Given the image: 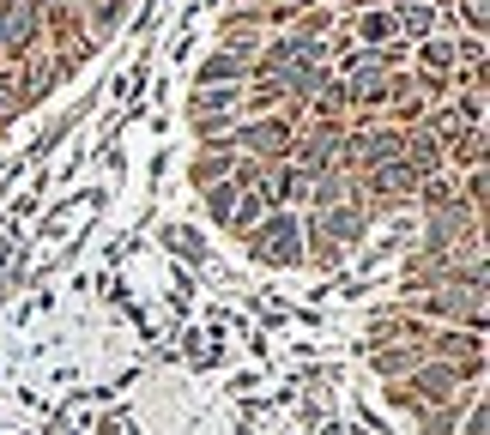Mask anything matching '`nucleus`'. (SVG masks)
<instances>
[{"label": "nucleus", "instance_id": "7", "mask_svg": "<svg viewBox=\"0 0 490 435\" xmlns=\"http://www.w3.org/2000/svg\"><path fill=\"white\" fill-rule=\"evenodd\" d=\"M236 194H243V188H236L230 176H218V181H206V188H200V206H206V218H212L218 230L230 224V206H236Z\"/></svg>", "mask_w": 490, "mask_h": 435}, {"label": "nucleus", "instance_id": "11", "mask_svg": "<svg viewBox=\"0 0 490 435\" xmlns=\"http://www.w3.org/2000/svg\"><path fill=\"white\" fill-rule=\"evenodd\" d=\"M236 6H254V13H261V6H273V0H236Z\"/></svg>", "mask_w": 490, "mask_h": 435}, {"label": "nucleus", "instance_id": "5", "mask_svg": "<svg viewBox=\"0 0 490 435\" xmlns=\"http://www.w3.org/2000/svg\"><path fill=\"white\" fill-rule=\"evenodd\" d=\"M230 163H236V145H230V134H225V139H200V152L188 158V176H194V188H206V181L230 176Z\"/></svg>", "mask_w": 490, "mask_h": 435}, {"label": "nucleus", "instance_id": "1", "mask_svg": "<svg viewBox=\"0 0 490 435\" xmlns=\"http://www.w3.org/2000/svg\"><path fill=\"white\" fill-rule=\"evenodd\" d=\"M236 242H243V255L254 260V266H273V273L309 266V255H303V212H297V206H266Z\"/></svg>", "mask_w": 490, "mask_h": 435}, {"label": "nucleus", "instance_id": "9", "mask_svg": "<svg viewBox=\"0 0 490 435\" xmlns=\"http://www.w3.org/2000/svg\"><path fill=\"white\" fill-rule=\"evenodd\" d=\"M170 242H176L188 260H200V236H194V230H170Z\"/></svg>", "mask_w": 490, "mask_h": 435}, {"label": "nucleus", "instance_id": "6", "mask_svg": "<svg viewBox=\"0 0 490 435\" xmlns=\"http://www.w3.org/2000/svg\"><path fill=\"white\" fill-rule=\"evenodd\" d=\"M411 67L454 73V67H460V42H454V37H424V42H411Z\"/></svg>", "mask_w": 490, "mask_h": 435}, {"label": "nucleus", "instance_id": "12", "mask_svg": "<svg viewBox=\"0 0 490 435\" xmlns=\"http://www.w3.org/2000/svg\"><path fill=\"white\" fill-rule=\"evenodd\" d=\"M357 6H388V0H357Z\"/></svg>", "mask_w": 490, "mask_h": 435}, {"label": "nucleus", "instance_id": "2", "mask_svg": "<svg viewBox=\"0 0 490 435\" xmlns=\"http://www.w3.org/2000/svg\"><path fill=\"white\" fill-rule=\"evenodd\" d=\"M291 134H297V127H291L279 109H273V116H236L230 145H236V152H248V158H261V163H285Z\"/></svg>", "mask_w": 490, "mask_h": 435}, {"label": "nucleus", "instance_id": "10", "mask_svg": "<svg viewBox=\"0 0 490 435\" xmlns=\"http://www.w3.org/2000/svg\"><path fill=\"white\" fill-rule=\"evenodd\" d=\"M327 6H333V13H351V6H357V0H327Z\"/></svg>", "mask_w": 490, "mask_h": 435}, {"label": "nucleus", "instance_id": "4", "mask_svg": "<svg viewBox=\"0 0 490 435\" xmlns=\"http://www.w3.org/2000/svg\"><path fill=\"white\" fill-rule=\"evenodd\" d=\"M424 338H400V345H369V369H375V375L382 381H393V375H406V369H418V363H424Z\"/></svg>", "mask_w": 490, "mask_h": 435}, {"label": "nucleus", "instance_id": "8", "mask_svg": "<svg viewBox=\"0 0 490 435\" xmlns=\"http://www.w3.org/2000/svg\"><path fill=\"white\" fill-rule=\"evenodd\" d=\"M261 212H266V188H243V194H236V206H230V224H225V230H230V236H243Z\"/></svg>", "mask_w": 490, "mask_h": 435}, {"label": "nucleus", "instance_id": "3", "mask_svg": "<svg viewBox=\"0 0 490 435\" xmlns=\"http://www.w3.org/2000/svg\"><path fill=\"white\" fill-rule=\"evenodd\" d=\"M248 73H254V55H248V49H230V42H218V49L200 60L194 85H248Z\"/></svg>", "mask_w": 490, "mask_h": 435}]
</instances>
